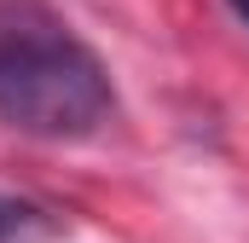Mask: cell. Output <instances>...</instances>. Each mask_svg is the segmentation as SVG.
<instances>
[{
    "instance_id": "2",
    "label": "cell",
    "mask_w": 249,
    "mask_h": 243,
    "mask_svg": "<svg viewBox=\"0 0 249 243\" xmlns=\"http://www.w3.org/2000/svg\"><path fill=\"white\" fill-rule=\"evenodd\" d=\"M53 232V220H47V208H35V203H23V197H0V243H35Z\"/></svg>"
},
{
    "instance_id": "1",
    "label": "cell",
    "mask_w": 249,
    "mask_h": 243,
    "mask_svg": "<svg viewBox=\"0 0 249 243\" xmlns=\"http://www.w3.org/2000/svg\"><path fill=\"white\" fill-rule=\"evenodd\" d=\"M116 116L99 52L47 0H0V122L35 139H93Z\"/></svg>"
},
{
    "instance_id": "3",
    "label": "cell",
    "mask_w": 249,
    "mask_h": 243,
    "mask_svg": "<svg viewBox=\"0 0 249 243\" xmlns=\"http://www.w3.org/2000/svg\"><path fill=\"white\" fill-rule=\"evenodd\" d=\"M232 6H238V17H249V0H232Z\"/></svg>"
}]
</instances>
